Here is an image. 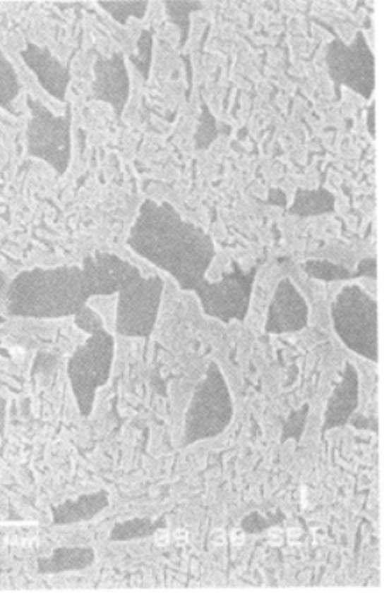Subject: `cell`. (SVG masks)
<instances>
[{
  "label": "cell",
  "instance_id": "1",
  "mask_svg": "<svg viewBox=\"0 0 384 596\" xmlns=\"http://www.w3.org/2000/svg\"><path fill=\"white\" fill-rule=\"evenodd\" d=\"M33 118L29 126L30 153L50 160L54 150L67 149V128L63 121L50 115L40 104L29 99Z\"/></svg>",
  "mask_w": 384,
  "mask_h": 596
},
{
  "label": "cell",
  "instance_id": "2",
  "mask_svg": "<svg viewBox=\"0 0 384 596\" xmlns=\"http://www.w3.org/2000/svg\"><path fill=\"white\" fill-rule=\"evenodd\" d=\"M22 57L26 60L28 66L36 73V75L39 77L42 85L53 95V97H60L63 94V84H61V78L56 77L63 73L57 64V61H54L50 54L46 50H42L33 44H29L28 50L22 53Z\"/></svg>",
  "mask_w": 384,
  "mask_h": 596
},
{
  "label": "cell",
  "instance_id": "7",
  "mask_svg": "<svg viewBox=\"0 0 384 596\" xmlns=\"http://www.w3.org/2000/svg\"><path fill=\"white\" fill-rule=\"evenodd\" d=\"M213 542L216 545H224L226 544V534L223 530H216L213 533Z\"/></svg>",
  "mask_w": 384,
  "mask_h": 596
},
{
  "label": "cell",
  "instance_id": "5",
  "mask_svg": "<svg viewBox=\"0 0 384 596\" xmlns=\"http://www.w3.org/2000/svg\"><path fill=\"white\" fill-rule=\"evenodd\" d=\"M169 540H170V537H169V533L166 530L157 531V534H156V544L157 545H166L169 542Z\"/></svg>",
  "mask_w": 384,
  "mask_h": 596
},
{
  "label": "cell",
  "instance_id": "6",
  "mask_svg": "<svg viewBox=\"0 0 384 596\" xmlns=\"http://www.w3.org/2000/svg\"><path fill=\"white\" fill-rule=\"evenodd\" d=\"M232 542H233L236 547L241 545V544L244 542V533H243L241 530H234V531L232 533Z\"/></svg>",
  "mask_w": 384,
  "mask_h": 596
},
{
  "label": "cell",
  "instance_id": "9",
  "mask_svg": "<svg viewBox=\"0 0 384 596\" xmlns=\"http://www.w3.org/2000/svg\"><path fill=\"white\" fill-rule=\"evenodd\" d=\"M301 534H302V531H301L299 528H291V530L288 531V535H289V540H291V541H292L294 538H295V540H298Z\"/></svg>",
  "mask_w": 384,
  "mask_h": 596
},
{
  "label": "cell",
  "instance_id": "3",
  "mask_svg": "<svg viewBox=\"0 0 384 596\" xmlns=\"http://www.w3.org/2000/svg\"><path fill=\"white\" fill-rule=\"evenodd\" d=\"M19 94V83L12 64L0 51V105L8 107Z\"/></svg>",
  "mask_w": 384,
  "mask_h": 596
},
{
  "label": "cell",
  "instance_id": "4",
  "mask_svg": "<svg viewBox=\"0 0 384 596\" xmlns=\"http://www.w3.org/2000/svg\"><path fill=\"white\" fill-rule=\"evenodd\" d=\"M270 538H271L272 545H280V544H282V541H284L282 531H281L280 528H272V530L270 531Z\"/></svg>",
  "mask_w": 384,
  "mask_h": 596
},
{
  "label": "cell",
  "instance_id": "8",
  "mask_svg": "<svg viewBox=\"0 0 384 596\" xmlns=\"http://www.w3.org/2000/svg\"><path fill=\"white\" fill-rule=\"evenodd\" d=\"M174 538H176V541H177V542L184 544V542L187 541V533H186L184 530H177V531L174 533Z\"/></svg>",
  "mask_w": 384,
  "mask_h": 596
}]
</instances>
